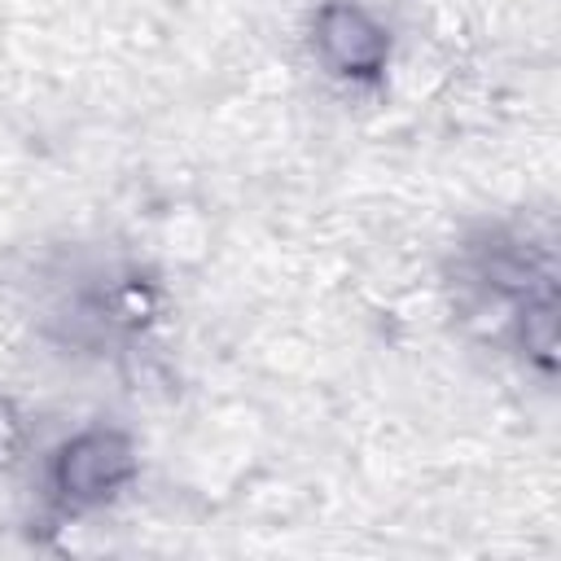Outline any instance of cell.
Masks as SVG:
<instances>
[{
	"label": "cell",
	"instance_id": "cell-1",
	"mask_svg": "<svg viewBox=\"0 0 561 561\" xmlns=\"http://www.w3.org/2000/svg\"><path fill=\"white\" fill-rule=\"evenodd\" d=\"M131 473H136L131 443L118 430H88L61 447L53 482L70 504H96L110 500Z\"/></svg>",
	"mask_w": 561,
	"mask_h": 561
},
{
	"label": "cell",
	"instance_id": "cell-2",
	"mask_svg": "<svg viewBox=\"0 0 561 561\" xmlns=\"http://www.w3.org/2000/svg\"><path fill=\"white\" fill-rule=\"evenodd\" d=\"M316 44L324 53V61L337 70V75H351V79H373L386 57H390V39L386 31L355 4L346 0H333L320 9L316 18Z\"/></svg>",
	"mask_w": 561,
	"mask_h": 561
}]
</instances>
